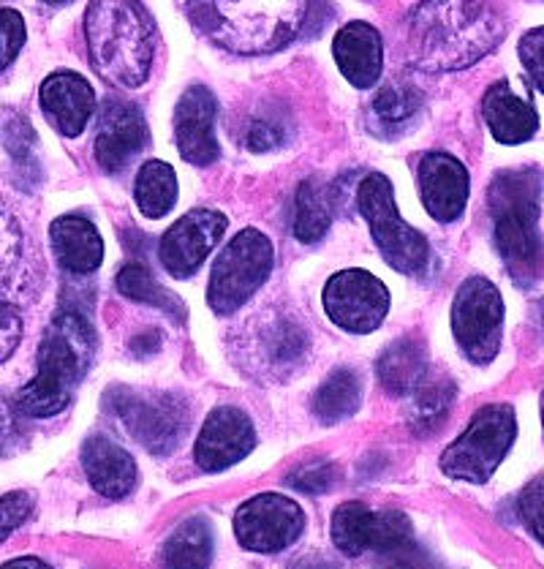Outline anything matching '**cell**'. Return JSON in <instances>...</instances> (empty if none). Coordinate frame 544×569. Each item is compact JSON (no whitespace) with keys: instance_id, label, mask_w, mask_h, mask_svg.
Returning a JSON list of instances; mask_svg holds the SVG:
<instances>
[{"instance_id":"obj_1","label":"cell","mask_w":544,"mask_h":569,"mask_svg":"<svg viewBox=\"0 0 544 569\" xmlns=\"http://www.w3.org/2000/svg\"><path fill=\"white\" fill-rule=\"evenodd\" d=\"M493 0H420L406 22L409 60L427 74L474 66L504 41Z\"/></svg>"},{"instance_id":"obj_2","label":"cell","mask_w":544,"mask_h":569,"mask_svg":"<svg viewBox=\"0 0 544 569\" xmlns=\"http://www.w3.org/2000/svg\"><path fill=\"white\" fill-rule=\"evenodd\" d=\"M191 26L221 50L268 54L305 28L311 0H183Z\"/></svg>"},{"instance_id":"obj_3","label":"cell","mask_w":544,"mask_h":569,"mask_svg":"<svg viewBox=\"0 0 544 569\" xmlns=\"http://www.w3.org/2000/svg\"><path fill=\"white\" fill-rule=\"evenodd\" d=\"M544 178L540 169H504L487 191L493 243L517 287L528 289L544 276V238L540 229Z\"/></svg>"},{"instance_id":"obj_4","label":"cell","mask_w":544,"mask_h":569,"mask_svg":"<svg viewBox=\"0 0 544 569\" xmlns=\"http://www.w3.org/2000/svg\"><path fill=\"white\" fill-rule=\"evenodd\" d=\"M90 66L114 88L148 82L155 52V28L139 0H90L84 14Z\"/></svg>"},{"instance_id":"obj_5","label":"cell","mask_w":544,"mask_h":569,"mask_svg":"<svg viewBox=\"0 0 544 569\" xmlns=\"http://www.w3.org/2000/svg\"><path fill=\"white\" fill-rule=\"evenodd\" d=\"M95 355V330L80 311H60L44 330L39 371L17 396V409L28 417L60 415L74 398Z\"/></svg>"},{"instance_id":"obj_6","label":"cell","mask_w":544,"mask_h":569,"mask_svg":"<svg viewBox=\"0 0 544 569\" xmlns=\"http://www.w3.org/2000/svg\"><path fill=\"white\" fill-rule=\"evenodd\" d=\"M356 208L371 227L381 257L392 270L403 276L422 278L433 264L431 243L422 232L409 227L397 213L395 193H392L390 178L381 172H371L356 183Z\"/></svg>"},{"instance_id":"obj_7","label":"cell","mask_w":544,"mask_h":569,"mask_svg":"<svg viewBox=\"0 0 544 569\" xmlns=\"http://www.w3.org/2000/svg\"><path fill=\"white\" fill-rule=\"evenodd\" d=\"M517 439V415L510 403H487L469 428L441 452V471L452 480L485 486Z\"/></svg>"},{"instance_id":"obj_8","label":"cell","mask_w":544,"mask_h":569,"mask_svg":"<svg viewBox=\"0 0 544 569\" xmlns=\"http://www.w3.org/2000/svg\"><path fill=\"white\" fill-rule=\"evenodd\" d=\"M272 262H275V251H272L268 234L253 227L234 234L232 243L223 248L210 270V308L218 317L240 311L270 278Z\"/></svg>"},{"instance_id":"obj_9","label":"cell","mask_w":544,"mask_h":569,"mask_svg":"<svg viewBox=\"0 0 544 569\" xmlns=\"http://www.w3.org/2000/svg\"><path fill=\"white\" fill-rule=\"evenodd\" d=\"M107 409L120 420L137 445L153 456L178 450L189 431L191 411L183 398L169 392H139L131 387H112L107 392Z\"/></svg>"},{"instance_id":"obj_10","label":"cell","mask_w":544,"mask_h":569,"mask_svg":"<svg viewBox=\"0 0 544 569\" xmlns=\"http://www.w3.org/2000/svg\"><path fill=\"white\" fill-rule=\"evenodd\" d=\"M452 336L474 366L495 360L504 336V298L485 276L465 278L452 300Z\"/></svg>"},{"instance_id":"obj_11","label":"cell","mask_w":544,"mask_h":569,"mask_svg":"<svg viewBox=\"0 0 544 569\" xmlns=\"http://www.w3.org/2000/svg\"><path fill=\"white\" fill-rule=\"evenodd\" d=\"M305 531V512L283 493H259L234 512V537L253 553H281Z\"/></svg>"},{"instance_id":"obj_12","label":"cell","mask_w":544,"mask_h":569,"mask_svg":"<svg viewBox=\"0 0 544 569\" xmlns=\"http://www.w3.org/2000/svg\"><path fill=\"white\" fill-rule=\"evenodd\" d=\"M324 311L341 330L365 336L379 330L390 313V289L367 270H341L326 281Z\"/></svg>"},{"instance_id":"obj_13","label":"cell","mask_w":544,"mask_h":569,"mask_svg":"<svg viewBox=\"0 0 544 569\" xmlns=\"http://www.w3.org/2000/svg\"><path fill=\"white\" fill-rule=\"evenodd\" d=\"M332 545L346 556H362L367 550H384L411 540V520L401 510L373 512L360 501H346L332 512Z\"/></svg>"},{"instance_id":"obj_14","label":"cell","mask_w":544,"mask_h":569,"mask_svg":"<svg viewBox=\"0 0 544 569\" xmlns=\"http://www.w3.org/2000/svg\"><path fill=\"white\" fill-rule=\"evenodd\" d=\"M226 216L199 208L185 213L163 232L159 257L172 278H191L226 232Z\"/></svg>"},{"instance_id":"obj_15","label":"cell","mask_w":544,"mask_h":569,"mask_svg":"<svg viewBox=\"0 0 544 569\" xmlns=\"http://www.w3.org/2000/svg\"><path fill=\"white\" fill-rule=\"evenodd\" d=\"M253 447H256V428L251 417L238 407H218L210 411L199 431L193 458L204 471H223L245 461Z\"/></svg>"},{"instance_id":"obj_16","label":"cell","mask_w":544,"mask_h":569,"mask_svg":"<svg viewBox=\"0 0 544 569\" xmlns=\"http://www.w3.org/2000/svg\"><path fill=\"white\" fill-rule=\"evenodd\" d=\"M148 123L142 109L129 101H107L95 134V161L104 172H123L148 148Z\"/></svg>"},{"instance_id":"obj_17","label":"cell","mask_w":544,"mask_h":569,"mask_svg":"<svg viewBox=\"0 0 544 569\" xmlns=\"http://www.w3.org/2000/svg\"><path fill=\"white\" fill-rule=\"evenodd\" d=\"M416 183H420V197L425 210L439 223H452L463 216L469 204V169L463 167L455 156L435 153L422 156L416 167Z\"/></svg>"},{"instance_id":"obj_18","label":"cell","mask_w":544,"mask_h":569,"mask_svg":"<svg viewBox=\"0 0 544 569\" xmlns=\"http://www.w3.org/2000/svg\"><path fill=\"white\" fill-rule=\"evenodd\" d=\"M215 96L204 84H191L180 96L174 109V139L178 150L193 167H210L218 161V139H215Z\"/></svg>"},{"instance_id":"obj_19","label":"cell","mask_w":544,"mask_h":569,"mask_svg":"<svg viewBox=\"0 0 544 569\" xmlns=\"http://www.w3.org/2000/svg\"><path fill=\"white\" fill-rule=\"evenodd\" d=\"M41 109L63 137H80L95 112V93L74 71H54L41 82Z\"/></svg>"},{"instance_id":"obj_20","label":"cell","mask_w":544,"mask_h":569,"mask_svg":"<svg viewBox=\"0 0 544 569\" xmlns=\"http://www.w3.org/2000/svg\"><path fill=\"white\" fill-rule=\"evenodd\" d=\"M482 118L501 144H523L540 129V112L506 80L493 82L482 99Z\"/></svg>"},{"instance_id":"obj_21","label":"cell","mask_w":544,"mask_h":569,"mask_svg":"<svg viewBox=\"0 0 544 569\" xmlns=\"http://www.w3.org/2000/svg\"><path fill=\"white\" fill-rule=\"evenodd\" d=\"M82 469L95 493L107 499H123L137 488V461L104 433L90 436L82 445Z\"/></svg>"},{"instance_id":"obj_22","label":"cell","mask_w":544,"mask_h":569,"mask_svg":"<svg viewBox=\"0 0 544 569\" xmlns=\"http://www.w3.org/2000/svg\"><path fill=\"white\" fill-rule=\"evenodd\" d=\"M422 112H425V93L416 84L392 80L381 84L371 99L365 123L367 131L379 139H397L420 123Z\"/></svg>"},{"instance_id":"obj_23","label":"cell","mask_w":544,"mask_h":569,"mask_svg":"<svg viewBox=\"0 0 544 569\" xmlns=\"http://www.w3.org/2000/svg\"><path fill=\"white\" fill-rule=\"evenodd\" d=\"M332 54L354 88H373L379 82L381 69H384V41L381 33L367 22H349L341 28L332 44Z\"/></svg>"},{"instance_id":"obj_24","label":"cell","mask_w":544,"mask_h":569,"mask_svg":"<svg viewBox=\"0 0 544 569\" xmlns=\"http://www.w3.org/2000/svg\"><path fill=\"white\" fill-rule=\"evenodd\" d=\"M50 243L54 259L63 270L74 276H88L104 262V240L93 221L84 216H60L50 227Z\"/></svg>"},{"instance_id":"obj_25","label":"cell","mask_w":544,"mask_h":569,"mask_svg":"<svg viewBox=\"0 0 544 569\" xmlns=\"http://www.w3.org/2000/svg\"><path fill=\"white\" fill-rule=\"evenodd\" d=\"M376 373L390 396H411L416 385L427 377V349L416 338H401L381 352Z\"/></svg>"},{"instance_id":"obj_26","label":"cell","mask_w":544,"mask_h":569,"mask_svg":"<svg viewBox=\"0 0 544 569\" xmlns=\"http://www.w3.org/2000/svg\"><path fill=\"white\" fill-rule=\"evenodd\" d=\"M455 381L444 373H431L416 385L411 392L409 426L416 436H433L441 431L444 420L450 417L452 403H455Z\"/></svg>"},{"instance_id":"obj_27","label":"cell","mask_w":544,"mask_h":569,"mask_svg":"<svg viewBox=\"0 0 544 569\" xmlns=\"http://www.w3.org/2000/svg\"><path fill=\"white\" fill-rule=\"evenodd\" d=\"M213 561V526L193 516L178 526L163 542V565L169 569H208Z\"/></svg>"},{"instance_id":"obj_28","label":"cell","mask_w":544,"mask_h":569,"mask_svg":"<svg viewBox=\"0 0 544 569\" xmlns=\"http://www.w3.org/2000/svg\"><path fill=\"white\" fill-rule=\"evenodd\" d=\"M332 223V193L319 180L308 178L294 193L292 234L300 243H319Z\"/></svg>"},{"instance_id":"obj_29","label":"cell","mask_w":544,"mask_h":569,"mask_svg":"<svg viewBox=\"0 0 544 569\" xmlns=\"http://www.w3.org/2000/svg\"><path fill=\"white\" fill-rule=\"evenodd\" d=\"M362 407V381L354 371L341 368V371H332L324 379V385L319 387L316 396H313V415L326 426H335V422L349 420L354 417Z\"/></svg>"},{"instance_id":"obj_30","label":"cell","mask_w":544,"mask_h":569,"mask_svg":"<svg viewBox=\"0 0 544 569\" xmlns=\"http://www.w3.org/2000/svg\"><path fill=\"white\" fill-rule=\"evenodd\" d=\"M118 283V292L123 298L134 300V302H144V306H153L159 311L169 313L178 325L185 322V306L178 295H172L169 289H163L155 276L150 272L148 264H139V262H129L123 270L118 272L114 278Z\"/></svg>"},{"instance_id":"obj_31","label":"cell","mask_w":544,"mask_h":569,"mask_svg":"<svg viewBox=\"0 0 544 569\" xmlns=\"http://www.w3.org/2000/svg\"><path fill=\"white\" fill-rule=\"evenodd\" d=\"M137 208L148 218H163L178 202V174L167 161H144L134 183Z\"/></svg>"},{"instance_id":"obj_32","label":"cell","mask_w":544,"mask_h":569,"mask_svg":"<svg viewBox=\"0 0 544 569\" xmlns=\"http://www.w3.org/2000/svg\"><path fill=\"white\" fill-rule=\"evenodd\" d=\"M262 347L272 368L289 371L308 352V336L294 319H272L268 330L262 332Z\"/></svg>"},{"instance_id":"obj_33","label":"cell","mask_w":544,"mask_h":569,"mask_svg":"<svg viewBox=\"0 0 544 569\" xmlns=\"http://www.w3.org/2000/svg\"><path fill=\"white\" fill-rule=\"evenodd\" d=\"M22 259V232L14 216L0 208V298H9ZM11 300V298H9Z\"/></svg>"},{"instance_id":"obj_34","label":"cell","mask_w":544,"mask_h":569,"mask_svg":"<svg viewBox=\"0 0 544 569\" xmlns=\"http://www.w3.org/2000/svg\"><path fill=\"white\" fill-rule=\"evenodd\" d=\"M373 569H439V565H435L433 556L427 553L422 545H416L414 537H411V540H403L392 545V548L379 550L376 567Z\"/></svg>"},{"instance_id":"obj_35","label":"cell","mask_w":544,"mask_h":569,"mask_svg":"<svg viewBox=\"0 0 544 569\" xmlns=\"http://www.w3.org/2000/svg\"><path fill=\"white\" fill-rule=\"evenodd\" d=\"M338 482V469L330 461H311L300 469H294L286 477V486L302 490V493H330L332 486Z\"/></svg>"},{"instance_id":"obj_36","label":"cell","mask_w":544,"mask_h":569,"mask_svg":"<svg viewBox=\"0 0 544 569\" xmlns=\"http://www.w3.org/2000/svg\"><path fill=\"white\" fill-rule=\"evenodd\" d=\"M26 44V20L20 11L0 9V71L9 69Z\"/></svg>"},{"instance_id":"obj_37","label":"cell","mask_w":544,"mask_h":569,"mask_svg":"<svg viewBox=\"0 0 544 569\" xmlns=\"http://www.w3.org/2000/svg\"><path fill=\"white\" fill-rule=\"evenodd\" d=\"M517 516L525 529L544 545V480H534L517 496Z\"/></svg>"},{"instance_id":"obj_38","label":"cell","mask_w":544,"mask_h":569,"mask_svg":"<svg viewBox=\"0 0 544 569\" xmlns=\"http://www.w3.org/2000/svg\"><path fill=\"white\" fill-rule=\"evenodd\" d=\"M30 510H33V499L26 490H14V493L0 496V545L9 540L22 523H26Z\"/></svg>"},{"instance_id":"obj_39","label":"cell","mask_w":544,"mask_h":569,"mask_svg":"<svg viewBox=\"0 0 544 569\" xmlns=\"http://www.w3.org/2000/svg\"><path fill=\"white\" fill-rule=\"evenodd\" d=\"M517 54L523 60L525 74L544 93V28H534L520 39Z\"/></svg>"},{"instance_id":"obj_40","label":"cell","mask_w":544,"mask_h":569,"mask_svg":"<svg viewBox=\"0 0 544 569\" xmlns=\"http://www.w3.org/2000/svg\"><path fill=\"white\" fill-rule=\"evenodd\" d=\"M283 142H286V129L272 118L253 120L245 131V148L251 153H270V150L281 148Z\"/></svg>"},{"instance_id":"obj_41","label":"cell","mask_w":544,"mask_h":569,"mask_svg":"<svg viewBox=\"0 0 544 569\" xmlns=\"http://www.w3.org/2000/svg\"><path fill=\"white\" fill-rule=\"evenodd\" d=\"M22 341V313L14 300L0 298V362L9 360Z\"/></svg>"},{"instance_id":"obj_42","label":"cell","mask_w":544,"mask_h":569,"mask_svg":"<svg viewBox=\"0 0 544 569\" xmlns=\"http://www.w3.org/2000/svg\"><path fill=\"white\" fill-rule=\"evenodd\" d=\"M3 142L9 148V153L14 156L20 163H33V148L36 137L30 131V123L22 118H11L3 129Z\"/></svg>"},{"instance_id":"obj_43","label":"cell","mask_w":544,"mask_h":569,"mask_svg":"<svg viewBox=\"0 0 544 569\" xmlns=\"http://www.w3.org/2000/svg\"><path fill=\"white\" fill-rule=\"evenodd\" d=\"M17 407H11L3 396H0V452L17 439Z\"/></svg>"},{"instance_id":"obj_44","label":"cell","mask_w":544,"mask_h":569,"mask_svg":"<svg viewBox=\"0 0 544 569\" xmlns=\"http://www.w3.org/2000/svg\"><path fill=\"white\" fill-rule=\"evenodd\" d=\"M159 349H161V332L159 330H148L131 341V352H134L137 357H150V355L159 352Z\"/></svg>"},{"instance_id":"obj_45","label":"cell","mask_w":544,"mask_h":569,"mask_svg":"<svg viewBox=\"0 0 544 569\" xmlns=\"http://www.w3.org/2000/svg\"><path fill=\"white\" fill-rule=\"evenodd\" d=\"M0 569H52V567L47 565V561L36 559V556H20V559L6 561V565Z\"/></svg>"},{"instance_id":"obj_46","label":"cell","mask_w":544,"mask_h":569,"mask_svg":"<svg viewBox=\"0 0 544 569\" xmlns=\"http://www.w3.org/2000/svg\"><path fill=\"white\" fill-rule=\"evenodd\" d=\"M292 569H338L330 559H322V556H305V559L294 561Z\"/></svg>"},{"instance_id":"obj_47","label":"cell","mask_w":544,"mask_h":569,"mask_svg":"<svg viewBox=\"0 0 544 569\" xmlns=\"http://www.w3.org/2000/svg\"><path fill=\"white\" fill-rule=\"evenodd\" d=\"M41 3H47V6H66V3H71V0H41Z\"/></svg>"},{"instance_id":"obj_48","label":"cell","mask_w":544,"mask_h":569,"mask_svg":"<svg viewBox=\"0 0 544 569\" xmlns=\"http://www.w3.org/2000/svg\"><path fill=\"white\" fill-rule=\"evenodd\" d=\"M542 428H544V392H542Z\"/></svg>"}]
</instances>
